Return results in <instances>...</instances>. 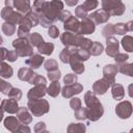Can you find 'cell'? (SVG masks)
<instances>
[{"label": "cell", "mask_w": 133, "mask_h": 133, "mask_svg": "<svg viewBox=\"0 0 133 133\" xmlns=\"http://www.w3.org/2000/svg\"><path fill=\"white\" fill-rule=\"evenodd\" d=\"M63 10V4L60 0H53L51 2H45L43 9L39 14H43L48 18L52 23H54L58 18L61 11Z\"/></svg>", "instance_id": "cell-1"}, {"label": "cell", "mask_w": 133, "mask_h": 133, "mask_svg": "<svg viewBox=\"0 0 133 133\" xmlns=\"http://www.w3.org/2000/svg\"><path fill=\"white\" fill-rule=\"evenodd\" d=\"M28 108L35 116H41L44 113H47L49 110V105L46 100L36 99V100H29Z\"/></svg>", "instance_id": "cell-2"}, {"label": "cell", "mask_w": 133, "mask_h": 133, "mask_svg": "<svg viewBox=\"0 0 133 133\" xmlns=\"http://www.w3.org/2000/svg\"><path fill=\"white\" fill-rule=\"evenodd\" d=\"M12 46L14 48H16V51L19 56H30L33 54L32 46L29 44V42L26 38L19 37L18 39H15Z\"/></svg>", "instance_id": "cell-3"}, {"label": "cell", "mask_w": 133, "mask_h": 133, "mask_svg": "<svg viewBox=\"0 0 133 133\" xmlns=\"http://www.w3.org/2000/svg\"><path fill=\"white\" fill-rule=\"evenodd\" d=\"M1 17L8 23H11V24H20L21 20H22V16L21 14L17 12V11H14L11 7H7L5 6L2 11H1Z\"/></svg>", "instance_id": "cell-4"}, {"label": "cell", "mask_w": 133, "mask_h": 133, "mask_svg": "<svg viewBox=\"0 0 133 133\" xmlns=\"http://www.w3.org/2000/svg\"><path fill=\"white\" fill-rule=\"evenodd\" d=\"M115 112L121 118H128L132 113V105L129 101L121 102L115 107Z\"/></svg>", "instance_id": "cell-5"}, {"label": "cell", "mask_w": 133, "mask_h": 133, "mask_svg": "<svg viewBox=\"0 0 133 133\" xmlns=\"http://www.w3.org/2000/svg\"><path fill=\"white\" fill-rule=\"evenodd\" d=\"M87 109H88V111H87V117L90 121H92V122L99 119L102 116L103 112H104L103 107H102V104L99 101L97 103H95L94 105H91L90 107H88Z\"/></svg>", "instance_id": "cell-6"}, {"label": "cell", "mask_w": 133, "mask_h": 133, "mask_svg": "<svg viewBox=\"0 0 133 133\" xmlns=\"http://www.w3.org/2000/svg\"><path fill=\"white\" fill-rule=\"evenodd\" d=\"M83 89V86L79 83H73V84H68L65 85L62 90H61V94L64 98H71L72 96L74 95H77V94H80Z\"/></svg>", "instance_id": "cell-7"}, {"label": "cell", "mask_w": 133, "mask_h": 133, "mask_svg": "<svg viewBox=\"0 0 133 133\" xmlns=\"http://www.w3.org/2000/svg\"><path fill=\"white\" fill-rule=\"evenodd\" d=\"M95 31V23L89 18H84L83 21L79 25V29L77 34H90Z\"/></svg>", "instance_id": "cell-8"}, {"label": "cell", "mask_w": 133, "mask_h": 133, "mask_svg": "<svg viewBox=\"0 0 133 133\" xmlns=\"http://www.w3.org/2000/svg\"><path fill=\"white\" fill-rule=\"evenodd\" d=\"M47 91V88H46V85L45 84H36L35 87L31 88L27 95L28 99L29 100H36V99H41L42 97L45 96Z\"/></svg>", "instance_id": "cell-9"}, {"label": "cell", "mask_w": 133, "mask_h": 133, "mask_svg": "<svg viewBox=\"0 0 133 133\" xmlns=\"http://www.w3.org/2000/svg\"><path fill=\"white\" fill-rule=\"evenodd\" d=\"M109 14L106 12L104 9H100V10H97L95 12H92L90 16H89V19L95 23V24H101V23H105L108 21L109 19Z\"/></svg>", "instance_id": "cell-10"}, {"label": "cell", "mask_w": 133, "mask_h": 133, "mask_svg": "<svg viewBox=\"0 0 133 133\" xmlns=\"http://www.w3.org/2000/svg\"><path fill=\"white\" fill-rule=\"evenodd\" d=\"M106 43H107V49H106L107 55H109L111 57H114L118 53V42H117V39H115L112 36H109V37H107Z\"/></svg>", "instance_id": "cell-11"}, {"label": "cell", "mask_w": 133, "mask_h": 133, "mask_svg": "<svg viewBox=\"0 0 133 133\" xmlns=\"http://www.w3.org/2000/svg\"><path fill=\"white\" fill-rule=\"evenodd\" d=\"M117 66L113 65V64H108V65H105L104 70H103V73H104V78L109 82L110 85H112L114 83V76L116 75L117 73Z\"/></svg>", "instance_id": "cell-12"}, {"label": "cell", "mask_w": 133, "mask_h": 133, "mask_svg": "<svg viewBox=\"0 0 133 133\" xmlns=\"http://www.w3.org/2000/svg\"><path fill=\"white\" fill-rule=\"evenodd\" d=\"M4 111H7L8 113H15L18 111L19 107H18V101L10 98L9 100H3L1 103V106Z\"/></svg>", "instance_id": "cell-13"}, {"label": "cell", "mask_w": 133, "mask_h": 133, "mask_svg": "<svg viewBox=\"0 0 133 133\" xmlns=\"http://www.w3.org/2000/svg\"><path fill=\"white\" fill-rule=\"evenodd\" d=\"M63 23H64L63 27H64V30H65V31L76 32V33L78 32L80 23H79V21H78L75 17H70V18H69L66 21H64Z\"/></svg>", "instance_id": "cell-14"}, {"label": "cell", "mask_w": 133, "mask_h": 133, "mask_svg": "<svg viewBox=\"0 0 133 133\" xmlns=\"http://www.w3.org/2000/svg\"><path fill=\"white\" fill-rule=\"evenodd\" d=\"M109 86H110L109 82H108L105 78H103V79L98 80V81L94 84L92 88H94V91H95L96 94H98V95H103V94L106 92V90L109 88Z\"/></svg>", "instance_id": "cell-15"}, {"label": "cell", "mask_w": 133, "mask_h": 133, "mask_svg": "<svg viewBox=\"0 0 133 133\" xmlns=\"http://www.w3.org/2000/svg\"><path fill=\"white\" fill-rule=\"evenodd\" d=\"M61 42L64 46L70 47V46H75L76 47V42H77V34L74 32L65 31L61 35Z\"/></svg>", "instance_id": "cell-16"}, {"label": "cell", "mask_w": 133, "mask_h": 133, "mask_svg": "<svg viewBox=\"0 0 133 133\" xmlns=\"http://www.w3.org/2000/svg\"><path fill=\"white\" fill-rule=\"evenodd\" d=\"M19 14H27L30 10L29 0H14L12 5Z\"/></svg>", "instance_id": "cell-17"}, {"label": "cell", "mask_w": 133, "mask_h": 133, "mask_svg": "<svg viewBox=\"0 0 133 133\" xmlns=\"http://www.w3.org/2000/svg\"><path fill=\"white\" fill-rule=\"evenodd\" d=\"M43 62H44V57L41 56V55H38V54H33L31 56V58H29V59H27L25 61V63L28 66H30L31 69H37V68H39Z\"/></svg>", "instance_id": "cell-18"}, {"label": "cell", "mask_w": 133, "mask_h": 133, "mask_svg": "<svg viewBox=\"0 0 133 133\" xmlns=\"http://www.w3.org/2000/svg\"><path fill=\"white\" fill-rule=\"evenodd\" d=\"M69 63H71L72 70H73L76 74H81V73L84 72V65H83V63L76 57L75 54H73V55L71 56V59H70V62H69Z\"/></svg>", "instance_id": "cell-19"}, {"label": "cell", "mask_w": 133, "mask_h": 133, "mask_svg": "<svg viewBox=\"0 0 133 133\" xmlns=\"http://www.w3.org/2000/svg\"><path fill=\"white\" fill-rule=\"evenodd\" d=\"M17 114H18L19 119H20L23 124H25V125L29 124V123L32 121L31 115L29 114L28 110H27L25 107H21V108H19L18 111H17Z\"/></svg>", "instance_id": "cell-20"}, {"label": "cell", "mask_w": 133, "mask_h": 133, "mask_svg": "<svg viewBox=\"0 0 133 133\" xmlns=\"http://www.w3.org/2000/svg\"><path fill=\"white\" fill-rule=\"evenodd\" d=\"M4 126L9 131H17V129L20 126V123H19V119L17 117H15V116H8L4 121Z\"/></svg>", "instance_id": "cell-21"}, {"label": "cell", "mask_w": 133, "mask_h": 133, "mask_svg": "<svg viewBox=\"0 0 133 133\" xmlns=\"http://www.w3.org/2000/svg\"><path fill=\"white\" fill-rule=\"evenodd\" d=\"M53 49H54V45H53L52 43H45V42H42V43L37 46L38 52L42 53V54H45V55H50V54H52Z\"/></svg>", "instance_id": "cell-22"}, {"label": "cell", "mask_w": 133, "mask_h": 133, "mask_svg": "<svg viewBox=\"0 0 133 133\" xmlns=\"http://www.w3.org/2000/svg\"><path fill=\"white\" fill-rule=\"evenodd\" d=\"M34 75V73L30 70V69H28V68H22L20 71H19V74H18V77H19V79L20 80H22V81H29L30 79H31V77Z\"/></svg>", "instance_id": "cell-23"}, {"label": "cell", "mask_w": 133, "mask_h": 133, "mask_svg": "<svg viewBox=\"0 0 133 133\" xmlns=\"http://www.w3.org/2000/svg\"><path fill=\"white\" fill-rule=\"evenodd\" d=\"M125 96V90H124V87L121 85V84H114L113 83V86H112V97L115 99V100H122Z\"/></svg>", "instance_id": "cell-24"}, {"label": "cell", "mask_w": 133, "mask_h": 133, "mask_svg": "<svg viewBox=\"0 0 133 133\" xmlns=\"http://www.w3.org/2000/svg\"><path fill=\"white\" fill-rule=\"evenodd\" d=\"M12 76V69L10 65L4 62H0V77L10 78Z\"/></svg>", "instance_id": "cell-25"}, {"label": "cell", "mask_w": 133, "mask_h": 133, "mask_svg": "<svg viewBox=\"0 0 133 133\" xmlns=\"http://www.w3.org/2000/svg\"><path fill=\"white\" fill-rule=\"evenodd\" d=\"M27 37H28L29 44H30L31 46H33V47H37L42 42H44L42 35H41L39 33H37V32L31 33V34H29Z\"/></svg>", "instance_id": "cell-26"}, {"label": "cell", "mask_w": 133, "mask_h": 133, "mask_svg": "<svg viewBox=\"0 0 133 133\" xmlns=\"http://www.w3.org/2000/svg\"><path fill=\"white\" fill-rule=\"evenodd\" d=\"M60 90V84L58 81H52V83L50 84V86L47 89V92L51 96V97H56L59 94Z\"/></svg>", "instance_id": "cell-27"}, {"label": "cell", "mask_w": 133, "mask_h": 133, "mask_svg": "<svg viewBox=\"0 0 133 133\" xmlns=\"http://www.w3.org/2000/svg\"><path fill=\"white\" fill-rule=\"evenodd\" d=\"M75 55H76V57H77L80 61H83V60H87V59L89 58L90 53H89V51H88V50L80 48V49H77V51H76Z\"/></svg>", "instance_id": "cell-28"}, {"label": "cell", "mask_w": 133, "mask_h": 133, "mask_svg": "<svg viewBox=\"0 0 133 133\" xmlns=\"http://www.w3.org/2000/svg\"><path fill=\"white\" fill-rule=\"evenodd\" d=\"M84 102H85V104H86L87 107H90L91 105H94L95 103L98 102V99L94 95L92 91H87L85 94V96H84Z\"/></svg>", "instance_id": "cell-29"}, {"label": "cell", "mask_w": 133, "mask_h": 133, "mask_svg": "<svg viewBox=\"0 0 133 133\" xmlns=\"http://www.w3.org/2000/svg\"><path fill=\"white\" fill-rule=\"evenodd\" d=\"M122 45L124 47V49L128 52H132L133 51V39L130 35H127L123 38L122 41Z\"/></svg>", "instance_id": "cell-30"}, {"label": "cell", "mask_w": 133, "mask_h": 133, "mask_svg": "<svg viewBox=\"0 0 133 133\" xmlns=\"http://www.w3.org/2000/svg\"><path fill=\"white\" fill-rule=\"evenodd\" d=\"M89 53L91 55H100L103 52V45L99 42H94L91 44V47L89 49Z\"/></svg>", "instance_id": "cell-31"}, {"label": "cell", "mask_w": 133, "mask_h": 133, "mask_svg": "<svg viewBox=\"0 0 133 133\" xmlns=\"http://www.w3.org/2000/svg\"><path fill=\"white\" fill-rule=\"evenodd\" d=\"M119 69H117L122 74H125V75H128V76H132L133 74V68H132V64L131 63H119Z\"/></svg>", "instance_id": "cell-32"}, {"label": "cell", "mask_w": 133, "mask_h": 133, "mask_svg": "<svg viewBox=\"0 0 133 133\" xmlns=\"http://www.w3.org/2000/svg\"><path fill=\"white\" fill-rule=\"evenodd\" d=\"M2 31H3L6 35L10 36V35H12V34L15 33V31H16V27H15L14 24L8 23V22H5V23L2 25Z\"/></svg>", "instance_id": "cell-33"}, {"label": "cell", "mask_w": 133, "mask_h": 133, "mask_svg": "<svg viewBox=\"0 0 133 133\" xmlns=\"http://www.w3.org/2000/svg\"><path fill=\"white\" fill-rule=\"evenodd\" d=\"M30 84H46V79L43 76H39L34 73V75L31 77V79L28 81Z\"/></svg>", "instance_id": "cell-34"}, {"label": "cell", "mask_w": 133, "mask_h": 133, "mask_svg": "<svg viewBox=\"0 0 133 133\" xmlns=\"http://www.w3.org/2000/svg\"><path fill=\"white\" fill-rule=\"evenodd\" d=\"M87 108H78L77 110H75V116L78 119H85L87 117Z\"/></svg>", "instance_id": "cell-35"}, {"label": "cell", "mask_w": 133, "mask_h": 133, "mask_svg": "<svg viewBox=\"0 0 133 133\" xmlns=\"http://www.w3.org/2000/svg\"><path fill=\"white\" fill-rule=\"evenodd\" d=\"M82 6L85 8L86 11H89V10L95 9V8L98 6V1H97V0H86V1L82 4Z\"/></svg>", "instance_id": "cell-36"}, {"label": "cell", "mask_w": 133, "mask_h": 133, "mask_svg": "<svg viewBox=\"0 0 133 133\" xmlns=\"http://www.w3.org/2000/svg\"><path fill=\"white\" fill-rule=\"evenodd\" d=\"M11 88H12V86H11L9 83H7V82H5L4 80L0 79V91H2V94L8 95Z\"/></svg>", "instance_id": "cell-37"}, {"label": "cell", "mask_w": 133, "mask_h": 133, "mask_svg": "<svg viewBox=\"0 0 133 133\" xmlns=\"http://www.w3.org/2000/svg\"><path fill=\"white\" fill-rule=\"evenodd\" d=\"M45 2H46L45 0H34V3H33V11L38 15L42 11Z\"/></svg>", "instance_id": "cell-38"}, {"label": "cell", "mask_w": 133, "mask_h": 133, "mask_svg": "<svg viewBox=\"0 0 133 133\" xmlns=\"http://www.w3.org/2000/svg\"><path fill=\"white\" fill-rule=\"evenodd\" d=\"M102 33H103V36H105L106 38H107V37H109V36H111L112 34H114L113 25H112V24H108V25H106V26L104 27V29H103Z\"/></svg>", "instance_id": "cell-39"}, {"label": "cell", "mask_w": 133, "mask_h": 133, "mask_svg": "<svg viewBox=\"0 0 133 133\" xmlns=\"http://www.w3.org/2000/svg\"><path fill=\"white\" fill-rule=\"evenodd\" d=\"M48 78L51 81H58V79L60 78V71L58 69L53 70V71H50L48 73Z\"/></svg>", "instance_id": "cell-40"}, {"label": "cell", "mask_w": 133, "mask_h": 133, "mask_svg": "<svg viewBox=\"0 0 133 133\" xmlns=\"http://www.w3.org/2000/svg\"><path fill=\"white\" fill-rule=\"evenodd\" d=\"M57 62L54 60V59H49L45 62V69L50 72V71H53V70H56L57 69Z\"/></svg>", "instance_id": "cell-41"}, {"label": "cell", "mask_w": 133, "mask_h": 133, "mask_svg": "<svg viewBox=\"0 0 133 133\" xmlns=\"http://www.w3.org/2000/svg\"><path fill=\"white\" fill-rule=\"evenodd\" d=\"M8 96L10 97V98H12V99H15V100H20L21 99V97H22V91H21V89H19V88H11L10 89V91H9V94H8Z\"/></svg>", "instance_id": "cell-42"}, {"label": "cell", "mask_w": 133, "mask_h": 133, "mask_svg": "<svg viewBox=\"0 0 133 133\" xmlns=\"http://www.w3.org/2000/svg\"><path fill=\"white\" fill-rule=\"evenodd\" d=\"M69 132H76V131H85V127L83 126V124H71L69 129Z\"/></svg>", "instance_id": "cell-43"}, {"label": "cell", "mask_w": 133, "mask_h": 133, "mask_svg": "<svg viewBox=\"0 0 133 133\" xmlns=\"http://www.w3.org/2000/svg\"><path fill=\"white\" fill-rule=\"evenodd\" d=\"M75 14H76V16H77L78 18H81V19H84V18L87 17V11L85 10V8H84L82 5H80V6H78V7L76 8Z\"/></svg>", "instance_id": "cell-44"}, {"label": "cell", "mask_w": 133, "mask_h": 133, "mask_svg": "<svg viewBox=\"0 0 133 133\" xmlns=\"http://www.w3.org/2000/svg\"><path fill=\"white\" fill-rule=\"evenodd\" d=\"M113 30H114V33H117V34H124L127 31L126 27H125V24H122V23L113 25Z\"/></svg>", "instance_id": "cell-45"}, {"label": "cell", "mask_w": 133, "mask_h": 133, "mask_svg": "<svg viewBox=\"0 0 133 133\" xmlns=\"http://www.w3.org/2000/svg\"><path fill=\"white\" fill-rule=\"evenodd\" d=\"M77 81V76L74 74H68L64 78H63V82L65 83V85L68 84H73Z\"/></svg>", "instance_id": "cell-46"}, {"label": "cell", "mask_w": 133, "mask_h": 133, "mask_svg": "<svg viewBox=\"0 0 133 133\" xmlns=\"http://www.w3.org/2000/svg\"><path fill=\"white\" fill-rule=\"evenodd\" d=\"M48 34H49V36H51L53 38H56L59 35V30L55 25H51L49 30H48Z\"/></svg>", "instance_id": "cell-47"}, {"label": "cell", "mask_w": 133, "mask_h": 133, "mask_svg": "<svg viewBox=\"0 0 133 133\" xmlns=\"http://www.w3.org/2000/svg\"><path fill=\"white\" fill-rule=\"evenodd\" d=\"M128 58H129V56H128L127 54H125V53H117V54L114 56V59H115V61H116L117 63H123V62H125Z\"/></svg>", "instance_id": "cell-48"}, {"label": "cell", "mask_w": 133, "mask_h": 133, "mask_svg": "<svg viewBox=\"0 0 133 133\" xmlns=\"http://www.w3.org/2000/svg\"><path fill=\"white\" fill-rule=\"evenodd\" d=\"M70 105H71V107H72L74 110H77L78 108L81 107V101H80V99H78V98H73V99L71 100Z\"/></svg>", "instance_id": "cell-49"}, {"label": "cell", "mask_w": 133, "mask_h": 133, "mask_svg": "<svg viewBox=\"0 0 133 133\" xmlns=\"http://www.w3.org/2000/svg\"><path fill=\"white\" fill-rule=\"evenodd\" d=\"M18 56L19 55H18V53H17L16 50L15 51H7V54H6V58L5 59H7L8 61H15Z\"/></svg>", "instance_id": "cell-50"}, {"label": "cell", "mask_w": 133, "mask_h": 133, "mask_svg": "<svg viewBox=\"0 0 133 133\" xmlns=\"http://www.w3.org/2000/svg\"><path fill=\"white\" fill-rule=\"evenodd\" d=\"M70 17H72V15H71V12L70 11H66V10H62L61 11V14L59 15V20L61 21V22H64V21H66Z\"/></svg>", "instance_id": "cell-51"}, {"label": "cell", "mask_w": 133, "mask_h": 133, "mask_svg": "<svg viewBox=\"0 0 133 133\" xmlns=\"http://www.w3.org/2000/svg\"><path fill=\"white\" fill-rule=\"evenodd\" d=\"M46 131V127H45V123H37L36 124V126H35V128H34V131L35 132H39V131Z\"/></svg>", "instance_id": "cell-52"}, {"label": "cell", "mask_w": 133, "mask_h": 133, "mask_svg": "<svg viewBox=\"0 0 133 133\" xmlns=\"http://www.w3.org/2000/svg\"><path fill=\"white\" fill-rule=\"evenodd\" d=\"M6 54H7V50L5 48H0V61L6 58Z\"/></svg>", "instance_id": "cell-53"}, {"label": "cell", "mask_w": 133, "mask_h": 133, "mask_svg": "<svg viewBox=\"0 0 133 133\" xmlns=\"http://www.w3.org/2000/svg\"><path fill=\"white\" fill-rule=\"evenodd\" d=\"M65 2H66V4H68V5L73 6V5H75V4L78 2V0H65Z\"/></svg>", "instance_id": "cell-54"}, {"label": "cell", "mask_w": 133, "mask_h": 133, "mask_svg": "<svg viewBox=\"0 0 133 133\" xmlns=\"http://www.w3.org/2000/svg\"><path fill=\"white\" fill-rule=\"evenodd\" d=\"M12 5H14V0H5V6L12 7Z\"/></svg>", "instance_id": "cell-55"}, {"label": "cell", "mask_w": 133, "mask_h": 133, "mask_svg": "<svg viewBox=\"0 0 133 133\" xmlns=\"http://www.w3.org/2000/svg\"><path fill=\"white\" fill-rule=\"evenodd\" d=\"M125 27H126L127 31H131L132 30V22H129L128 24H125Z\"/></svg>", "instance_id": "cell-56"}, {"label": "cell", "mask_w": 133, "mask_h": 133, "mask_svg": "<svg viewBox=\"0 0 133 133\" xmlns=\"http://www.w3.org/2000/svg\"><path fill=\"white\" fill-rule=\"evenodd\" d=\"M3 112H4V109H3L2 107H0V122H1L2 118H3Z\"/></svg>", "instance_id": "cell-57"}, {"label": "cell", "mask_w": 133, "mask_h": 133, "mask_svg": "<svg viewBox=\"0 0 133 133\" xmlns=\"http://www.w3.org/2000/svg\"><path fill=\"white\" fill-rule=\"evenodd\" d=\"M1 43H2V37L0 36V45H1Z\"/></svg>", "instance_id": "cell-58"}]
</instances>
